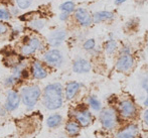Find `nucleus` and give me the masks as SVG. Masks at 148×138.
<instances>
[{"mask_svg": "<svg viewBox=\"0 0 148 138\" xmlns=\"http://www.w3.org/2000/svg\"><path fill=\"white\" fill-rule=\"evenodd\" d=\"M43 104L49 110H57L62 105V87L59 83L47 85L43 94Z\"/></svg>", "mask_w": 148, "mask_h": 138, "instance_id": "nucleus-1", "label": "nucleus"}, {"mask_svg": "<svg viewBox=\"0 0 148 138\" xmlns=\"http://www.w3.org/2000/svg\"><path fill=\"white\" fill-rule=\"evenodd\" d=\"M40 89L37 86H29L21 90V98L24 105L27 108H32L40 97Z\"/></svg>", "mask_w": 148, "mask_h": 138, "instance_id": "nucleus-2", "label": "nucleus"}, {"mask_svg": "<svg viewBox=\"0 0 148 138\" xmlns=\"http://www.w3.org/2000/svg\"><path fill=\"white\" fill-rule=\"evenodd\" d=\"M100 120H101V123L104 128L112 129L117 122V116H116L115 110L112 109V108L104 109L100 114Z\"/></svg>", "mask_w": 148, "mask_h": 138, "instance_id": "nucleus-3", "label": "nucleus"}, {"mask_svg": "<svg viewBox=\"0 0 148 138\" xmlns=\"http://www.w3.org/2000/svg\"><path fill=\"white\" fill-rule=\"evenodd\" d=\"M43 60L47 65L53 67H59L62 62V55L58 49H51L45 54Z\"/></svg>", "mask_w": 148, "mask_h": 138, "instance_id": "nucleus-4", "label": "nucleus"}, {"mask_svg": "<svg viewBox=\"0 0 148 138\" xmlns=\"http://www.w3.org/2000/svg\"><path fill=\"white\" fill-rule=\"evenodd\" d=\"M120 113L125 118H133L136 115V106L130 100H124L119 106Z\"/></svg>", "mask_w": 148, "mask_h": 138, "instance_id": "nucleus-5", "label": "nucleus"}, {"mask_svg": "<svg viewBox=\"0 0 148 138\" xmlns=\"http://www.w3.org/2000/svg\"><path fill=\"white\" fill-rule=\"evenodd\" d=\"M75 18L82 26H90L93 22V16L85 8H78L75 11Z\"/></svg>", "mask_w": 148, "mask_h": 138, "instance_id": "nucleus-6", "label": "nucleus"}, {"mask_svg": "<svg viewBox=\"0 0 148 138\" xmlns=\"http://www.w3.org/2000/svg\"><path fill=\"white\" fill-rule=\"evenodd\" d=\"M134 65V60L131 55H122L116 62V69L120 72H127Z\"/></svg>", "mask_w": 148, "mask_h": 138, "instance_id": "nucleus-7", "label": "nucleus"}, {"mask_svg": "<svg viewBox=\"0 0 148 138\" xmlns=\"http://www.w3.org/2000/svg\"><path fill=\"white\" fill-rule=\"evenodd\" d=\"M66 37V31L64 29H57L53 31L49 36V43L51 47H60Z\"/></svg>", "mask_w": 148, "mask_h": 138, "instance_id": "nucleus-8", "label": "nucleus"}, {"mask_svg": "<svg viewBox=\"0 0 148 138\" xmlns=\"http://www.w3.org/2000/svg\"><path fill=\"white\" fill-rule=\"evenodd\" d=\"M20 96L15 91H9L7 94V100L5 103V108L8 111H13L19 106Z\"/></svg>", "mask_w": 148, "mask_h": 138, "instance_id": "nucleus-9", "label": "nucleus"}, {"mask_svg": "<svg viewBox=\"0 0 148 138\" xmlns=\"http://www.w3.org/2000/svg\"><path fill=\"white\" fill-rule=\"evenodd\" d=\"M73 70L75 73H78V74L88 73L91 70V64L87 60L78 58L77 60H75L74 65H73Z\"/></svg>", "mask_w": 148, "mask_h": 138, "instance_id": "nucleus-10", "label": "nucleus"}, {"mask_svg": "<svg viewBox=\"0 0 148 138\" xmlns=\"http://www.w3.org/2000/svg\"><path fill=\"white\" fill-rule=\"evenodd\" d=\"M40 47V41L36 37H33L28 41V43L24 45L23 47L21 49V51L23 55L25 56H29V55H32L36 49H39Z\"/></svg>", "mask_w": 148, "mask_h": 138, "instance_id": "nucleus-11", "label": "nucleus"}, {"mask_svg": "<svg viewBox=\"0 0 148 138\" xmlns=\"http://www.w3.org/2000/svg\"><path fill=\"white\" fill-rule=\"evenodd\" d=\"M115 17V14L111 11H99L94 13L93 22L94 23H100L103 21H108Z\"/></svg>", "mask_w": 148, "mask_h": 138, "instance_id": "nucleus-12", "label": "nucleus"}, {"mask_svg": "<svg viewBox=\"0 0 148 138\" xmlns=\"http://www.w3.org/2000/svg\"><path fill=\"white\" fill-rule=\"evenodd\" d=\"M138 133V127L136 125H129L128 127L119 132L117 134V138H135Z\"/></svg>", "mask_w": 148, "mask_h": 138, "instance_id": "nucleus-13", "label": "nucleus"}, {"mask_svg": "<svg viewBox=\"0 0 148 138\" xmlns=\"http://www.w3.org/2000/svg\"><path fill=\"white\" fill-rule=\"evenodd\" d=\"M76 119L82 126L86 127L91 123V114L87 110H81L76 113Z\"/></svg>", "mask_w": 148, "mask_h": 138, "instance_id": "nucleus-14", "label": "nucleus"}, {"mask_svg": "<svg viewBox=\"0 0 148 138\" xmlns=\"http://www.w3.org/2000/svg\"><path fill=\"white\" fill-rule=\"evenodd\" d=\"M32 75L35 79H45L47 77V71L43 69L41 64L39 62H35L32 65Z\"/></svg>", "mask_w": 148, "mask_h": 138, "instance_id": "nucleus-15", "label": "nucleus"}, {"mask_svg": "<svg viewBox=\"0 0 148 138\" xmlns=\"http://www.w3.org/2000/svg\"><path fill=\"white\" fill-rule=\"evenodd\" d=\"M79 89H80V84L77 82H71L66 85V99L71 100L76 96V94L78 93Z\"/></svg>", "mask_w": 148, "mask_h": 138, "instance_id": "nucleus-16", "label": "nucleus"}, {"mask_svg": "<svg viewBox=\"0 0 148 138\" xmlns=\"http://www.w3.org/2000/svg\"><path fill=\"white\" fill-rule=\"evenodd\" d=\"M62 123V116L60 115H51V117H49L47 121V124L49 127L51 128H55V127H58L59 125Z\"/></svg>", "mask_w": 148, "mask_h": 138, "instance_id": "nucleus-17", "label": "nucleus"}, {"mask_svg": "<svg viewBox=\"0 0 148 138\" xmlns=\"http://www.w3.org/2000/svg\"><path fill=\"white\" fill-rule=\"evenodd\" d=\"M104 49L107 54H113L117 49V41L115 39H109L105 43Z\"/></svg>", "mask_w": 148, "mask_h": 138, "instance_id": "nucleus-18", "label": "nucleus"}, {"mask_svg": "<svg viewBox=\"0 0 148 138\" xmlns=\"http://www.w3.org/2000/svg\"><path fill=\"white\" fill-rule=\"evenodd\" d=\"M76 8V5L73 1H66L64 2L62 5L60 6V9L62 10V12H66V13H71L73 12Z\"/></svg>", "mask_w": 148, "mask_h": 138, "instance_id": "nucleus-19", "label": "nucleus"}, {"mask_svg": "<svg viewBox=\"0 0 148 138\" xmlns=\"http://www.w3.org/2000/svg\"><path fill=\"white\" fill-rule=\"evenodd\" d=\"M66 129L70 135H76V134H78L79 131H80L79 125L75 122H69L66 126Z\"/></svg>", "mask_w": 148, "mask_h": 138, "instance_id": "nucleus-20", "label": "nucleus"}, {"mask_svg": "<svg viewBox=\"0 0 148 138\" xmlns=\"http://www.w3.org/2000/svg\"><path fill=\"white\" fill-rule=\"evenodd\" d=\"M89 104H90V106H91L92 109H94L95 111L101 110V102H100L96 97H94V96H92V97L89 98Z\"/></svg>", "mask_w": 148, "mask_h": 138, "instance_id": "nucleus-21", "label": "nucleus"}, {"mask_svg": "<svg viewBox=\"0 0 148 138\" xmlns=\"http://www.w3.org/2000/svg\"><path fill=\"white\" fill-rule=\"evenodd\" d=\"M45 22L43 21V20L36 19V20H33V21H31L29 23V25L32 28L36 29V30H40L41 28L45 27Z\"/></svg>", "mask_w": 148, "mask_h": 138, "instance_id": "nucleus-22", "label": "nucleus"}, {"mask_svg": "<svg viewBox=\"0 0 148 138\" xmlns=\"http://www.w3.org/2000/svg\"><path fill=\"white\" fill-rule=\"evenodd\" d=\"M96 45V41L94 38H89L87 39L86 41L84 43V49H86V51H91V49H93L94 47H95Z\"/></svg>", "mask_w": 148, "mask_h": 138, "instance_id": "nucleus-23", "label": "nucleus"}, {"mask_svg": "<svg viewBox=\"0 0 148 138\" xmlns=\"http://www.w3.org/2000/svg\"><path fill=\"white\" fill-rule=\"evenodd\" d=\"M16 2H17V5L20 9H26L31 5L32 0H16Z\"/></svg>", "mask_w": 148, "mask_h": 138, "instance_id": "nucleus-24", "label": "nucleus"}, {"mask_svg": "<svg viewBox=\"0 0 148 138\" xmlns=\"http://www.w3.org/2000/svg\"><path fill=\"white\" fill-rule=\"evenodd\" d=\"M11 17V14L6 9H0V19L2 20H8Z\"/></svg>", "mask_w": 148, "mask_h": 138, "instance_id": "nucleus-25", "label": "nucleus"}, {"mask_svg": "<svg viewBox=\"0 0 148 138\" xmlns=\"http://www.w3.org/2000/svg\"><path fill=\"white\" fill-rule=\"evenodd\" d=\"M7 26L5 25V24L1 23L0 22V34H3V33H5L6 31H7Z\"/></svg>", "mask_w": 148, "mask_h": 138, "instance_id": "nucleus-26", "label": "nucleus"}, {"mask_svg": "<svg viewBox=\"0 0 148 138\" xmlns=\"http://www.w3.org/2000/svg\"><path fill=\"white\" fill-rule=\"evenodd\" d=\"M69 14L70 13H66V12H62V14L60 15V20H66L69 17Z\"/></svg>", "mask_w": 148, "mask_h": 138, "instance_id": "nucleus-27", "label": "nucleus"}, {"mask_svg": "<svg viewBox=\"0 0 148 138\" xmlns=\"http://www.w3.org/2000/svg\"><path fill=\"white\" fill-rule=\"evenodd\" d=\"M144 121H145V123L148 125V110L145 111V113H144Z\"/></svg>", "mask_w": 148, "mask_h": 138, "instance_id": "nucleus-28", "label": "nucleus"}, {"mask_svg": "<svg viewBox=\"0 0 148 138\" xmlns=\"http://www.w3.org/2000/svg\"><path fill=\"white\" fill-rule=\"evenodd\" d=\"M127 0H115V4L116 5H120V4L124 3V2H126Z\"/></svg>", "mask_w": 148, "mask_h": 138, "instance_id": "nucleus-29", "label": "nucleus"}, {"mask_svg": "<svg viewBox=\"0 0 148 138\" xmlns=\"http://www.w3.org/2000/svg\"><path fill=\"white\" fill-rule=\"evenodd\" d=\"M144 105L146 106V107H148V97H147V99L144 101Z\"/></svg>", "mask_w": 148, "mask_h": 138, "instance_id": "nucleus-30", "label": "nucleus"}, {"mask_svg": "<svg viewBox=\"0 0 148 138\" xmlns=\"http://www.w3.org/2000/svg\"><path fill=\"white\" fill-rule=\"evenodd\" d=\"M144 88H145V90H146V92L148 93V84L147 85H144Z\"/></svg>", "mask_w": 148, "mask_h": 138, "instance_id": "nucleus-31", "label": "nucleus"}, {"mask_svg": "<svg viewBox=\"0 0 148 138\" xmlns=\"http://www.w3.org/2000/svg\"><path fill=\"white\" fill-rule=\"evenodd\" d=\"M147 49H148V43H147Z\"/></svg>", "mask_w": 148, "mask_h": 138, "instance_id": "nucleus-32", "label": "nucleus"}]
</instances>
